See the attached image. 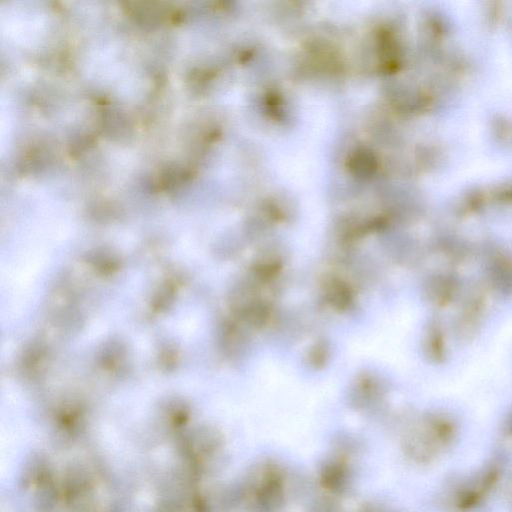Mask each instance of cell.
I'll return each instance as SVG.
<instances>
[{"instance_id": "1", "label": "cell", "mask_w": 512, "mask_h": 512, "mask_svg": "<svg viewBox=\"0 0 512 512\" xmlns=\"http://www.w3.org/2000/svg\"><path fill=\"white\" fill-rule=\"evenodd\" d=\"M256 502L266 511H276L283 502V488L281 475L278 469L269 467L262 475V481L253 488Z\"/></svg>"}, {"instance_id": "2", "label": "cell", "mask_w": 512, "mask_h": 512, "mask_svg": "<svg viewBox=\"0 0 512 512\" xmlns=\"http://www.w3.org/2000/svg\"><path fill=\"white\" fill-rule=\"evenodd\" d=\"M324 299L332 308L338 311L347 310L354 303V294L342 279H326L324 285Z\"/></svg>"}, {"instance_id": "3", "label": "cell", "mask_w": 512, "mask_h": 512, "mask_svg": "<svg viewBox=\"0 0 512 512\" xmlns=\"http://www.w3.org/2000/svg\"><path fill=\"white\" fill-rule=\"evenodd\" d=\"M347 481V470L340 462H332L324 467L322 474V482L327 490L340 491Z\"/></svg>"}, {"instance_id": "4", "label": "cell", "mask_w": 512, "mask_h": 512, "mask_svg": "<svg viewBox=\"0 0 512 512\" xmlns=\"http://www.w3.org/2000/svg\"><path fill=\"white\" fill-rule=\"evenodd\" d=\"M281 260L276 256L267 255L260 258L253 264V273L262 283H269L280 271Z\"/></svg>"}, {"instance_id": "5", "label": "cell", "mask_w": 512, "mask_h": 512, "mask_svg": "<svg viewBox=\"0 0 512 512\" xmlns=\"http://www.w3.org/2000/svg\"><path fill=\"white\" fill-rule=\"evenodd\" d=\"M329 359V347L324 340L317 341L308 352V361L315 368H322Z\"/></svg>"}]
</instances>
